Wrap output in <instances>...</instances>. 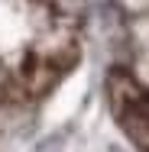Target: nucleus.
Listing matches in <instances>:
<instances>
[{"mask_svg": "<svg viewBox=\"0 0 149 152\" xmlns=\"http://www.w3.org/2000/svg\"><path fill=\"white\" fill-rule=\"evenodd\" d=\"M107 104L120 133L136 146V152H149V88L126 68H110L107 75Z\"/></svg>", "mask_w": 149, "mask_h": 152, "instance_id": "f257e3e1", "label": "nucleus"}]
</instances>
